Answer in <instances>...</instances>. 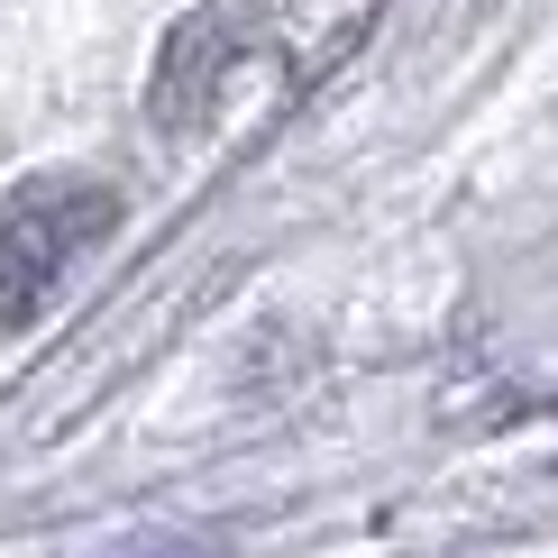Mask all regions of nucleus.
<instances>
[{
  "label": "nucleus",
  "instance_id": "nucleus-1",
  "mask_svg": "<svg viewBox=\"0 0 558 558\" xmlns=\"http://www.w3.org/2000/svg\"><path fill=\"white\" fill-rule=\"evenodd\" d=\"M101 229H110L101 183H74V174L19 183V193L0 202V320H28Z\"/></svg>",
  "mask_w": 558,
  "mask_h": 558
}]
</instances>
